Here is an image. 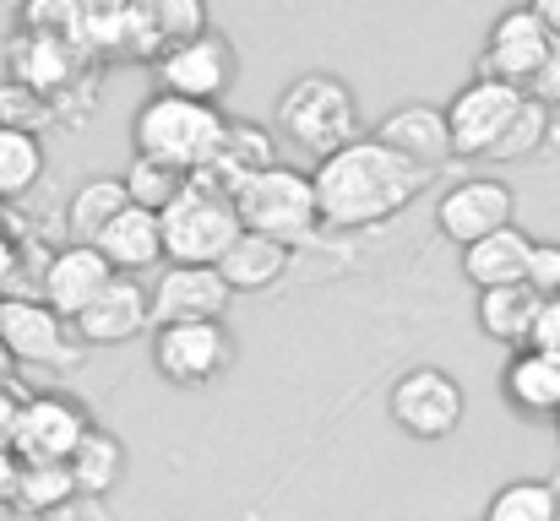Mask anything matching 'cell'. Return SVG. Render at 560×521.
Instances as JSON below:
<instances>
[{
  "label": "cell",
  "instance_id": "44dd1931",
  "mask_svg": "<svg viewBox=\"0 0 560 521\" xmlns=\"http://www.w3.org/2000/svg\"><path fill=\"white\" fill-rule=\"evenodd\" d=\"M267 169H278V142H272V131L256 126V120H229V131H223L212 164L196 174V179H207V185H218V190L234 196L245 179H256V174H267Z\"/></svg>",
  "mask_w": 560,
  "mask_h": 521
},
{
  "label": "cell",
  "instance_id": "e575fe53",
  "mask_svg": "<svg viewBox=\"0 0 560 521\" xmlns=\"http://www.w3.org/2000/svg\"><path fill=\"white\" fill-rule=\"evenodd\" d=\"M528 98H539L545 109H560V44L550 49V60H545V71L534 76V87H528Z\"/></svg>",
  "mask_w": 560,
  "mask_h": 521
},
{
  "label": "cell",
  "instance_id": "8992f818",
  "mask_svg": "<svg viewBox=\"0 0 560 521\" xmlns=\"http://www.w3.org/2000/svg\"><path fill=\"white\" fill-rule=\"evenodd\" d=\"M463 413H468V391L441 364H413V369H402L386 386V418L408 440H424V446L452 440L463 429Z\"/></svg>",
  "mask_w": 560,
  "mask_h": 521
},
{
  "label": "cell",
  "instance_id": "7402d4cb",
  "mask_svg": "<svg viewBox=\"0 0 560 521\" xmlns=\"http://www.w3.org/2000/svg\"><path fill=\"white\" fill-rule=\"evenodd\" d=\"M528 256H534V239L512 223V228H501V234H490V239H479V245L463 250V277H468L479 294H490V288H517V283L528 277Z\"/></svg>",
  "mask_w": 560,
  "mask_h": 521
},
{
  "label": "cell",
  "instance_id": "74e56055",
  "mask_svg": "<svg viewBox=\"0 0 560 521\" xmlns=\"http://www.w3.org/2000/svg\"><path fill=\"white\" fill-rule=\"evenodd\" d=\"M16 484H22V462L16 451H0V506H16Z\"/></svg>",
  "mask_w": 560,
  "mask_h": 521
},
{
  "label": "cell",
  "instance_id": "ba28073f",
  "mask_svg": "<svg viewBox=\"0 0 560 521\" xmlns=\"http://www.w3.org/2000/svg\"><path fill=\"white\" fill-rule=\"evenodd\" d=\"M93 418L82 413V402L60 396V391H38L22 402V418H16V462L22 467H71L77 446L88 440Z\"/></svg>",
  "mask_w": 560,
  "mask_h": 521
},
{
  "label": "cell",
  "instance_id": "d6986e66",
  "mask_svg": "<svg viewBox=\"0 0 560 521\" xmlns=\"http://www.w3.org/2000/svg\"><path fill=\"white\" fill-rule=\"evenodd\" d=\"M93 250L115 267V277H142V272H153L159 261H170V256H164V217H159V212H142V206H126V212L93 239Z\"/></svg>",
  "mask_w": 560,
  "mask_h": 521
},
{
  "label": "cell",
  "instance_id": "9c48e42d",
  "mask_svg": "<svg viewBox=\"0 0 560 521\" xmlns=\"http://www.w3.org/2000/svg\"><path fill=\"white\" fill-rule=\"evenodd\" d=\"M159 93H175V98H190V104H207V109H223L234 76H240V60H234V44L229 33L207 27L201 38H190L180 49H170L159 66Z\"/></svg>",
  "mask_w": 560,
  "mask_h": 521
},
{
  "label": "cell",
  "instance_id": "ac0fdd59",
  "mask_svg": "<svg viewBox=\"0 0 560 521\" xmlns=\"http://www.w3.org/2000/svg\"><path fill=\"white\" fill-rule=\"evenodd\" d=\"M109 283H115V267L93 245H60L49 256V267H44V305L60 321H77Z\"/></svg>",
  "mask_w": 560,
  "mask_h": 521
},
{
  "label": "cell",
  "instance_id": "2e32d148",
  "mask_svg": "<svg viewBox=\"0 0 560 521\" xmlns=\"http://www.w3.org/2000/svg\"><path fill=\"white\" fill-rule=\"evenodd\" d=\"M371 137L424 174L446 169L457 158L452 153V131H446V109H435V104H397V109H386L375 120Z\"/></svg>",
  "mask_w": 560,
  "mask_h": 521
},
{
  "label": "cell",
  "instance_id": "d6a6232c",
  "mask_svg": "<svg viewBox=\"0 0 560 521\" xmlns=\"http://www.w3.org/2000/svg\"><path fill=\"white\" fill-rule=\"evenodd\" d=\"M44 120H55V104L16 87V82H0V126L5 131H38Z\"/></svg>",
  "mask_w": 560,
  "mask_h": 521
},
{
  "label": "cell",
  "instance_id": "f35d334b",
  "mask_svg": "<svg viewBox=\"0 0 560 521\" xmlns=\"http://www.w3.org/2000/svg\"><path fill=\"white\" fill-rule=\"evenodd\" d=\"M534 11H539V22L550 27V38H556V44H560V0H539Z\"/></svg>",
  "mask_w": 560,
  "mask_h": 521
},
{
  "label": "cell",
  "instance_id": "e0dca14e",
  "mask_svg": "<svg viewBox=\"0 0 560 521\" xmlns=\"http://www.w3.org/2000/svg\"><path fill=\"white\" fill-rule=\"evenodd\" d=\"M82 71V49L66 44V38H49V33H33V27H16L11 33V49H5V76L38 98H55L71 87V76Z\"/></svg>",
  "mask_w": 560,
  "mask_h": 521
},
{
  "label": "cell",
  "instance_id": "4fadbf2b",
  "mask_svg": "<svg viewBox=\"0 0 560 521\" xmlns=\"http://www.w3.org/2000/svg\"><path fill=\"white\" fill-rule=\"evenodd\" d=\"M0 347L22 364L71 369L82 353L71 347V321H60L44 299H0Z\"/></svg>",
  "mask_w": 560,
  "mask_h": 521
},
{
  "label": "cell",
  "instance_id": "7a4b0ae2",
  "mask_svg": "<svg viewBox=\"0 0 560 521\" xmlns=\"http://www.w3.org/2000/svg\"><path fill=\"white\" fill-rule=\"evenodd\" d=\"M272 131H278L289 147H300V153H311L316 164H327L332 153H343V147H354V142L365 137V126H360V98H354V87H349L343 76H332V71H305V76H294V82L278 93V104H272Z\"/></svg>",
  "mask_w": 560,
  "mask_h": 521
},
{
  "label": "cell",
  "instance_id": "6da1fadb",
  "mask_svg": "<svg viewBox=\"0 0 560 521\" xmlns=\"http://www.w3.org/2000/svg\"><path fill=\"white\" fill-rule=\"evenodd\" d=\"M311 179H316L322 228H343V234L381 228V223L402 217L430 185V174L397 158L392 147H381L375 137H360L354 147L332 153L327 164H316Z\"/></svg>",
  "mask_w": 560,
  "mask_h": 521
},
{
  "label": "cell",
  "instance_id": "d4e9b609",
  "mask_svg": "<svg viewBox=\"0 0 560 521\" xmlns=\"http://www.w3.org/2000/svg\"><path fill=\"white\" fill-rule=\"evenodd\" d=\"M126 206H131V196H126V179H120V174H88V179L71 190V201H66L71 245H93Z\"/></svg>",
  "mask_w": 560,
  "mask_h": 521
},
{
  "label": "cell",
  "instance_id": "9a60e30c",
  "mask_svg": "<svg viewBox=\"0 0 560 521\" xmlns=\"http://www.w3.org/2000/svg\"><path fill=\"white\" fill-rule=\"evenodd\" d=\"M148 327H153V294L142 288V277H115V283L71 321V332H77L82 347L137 343Z\"/></svg>",
  "mask_w": 560,
  "mask_h": 521
},
{
  "label": "cell",
  "instance_id": "d590c367",
  "mask_svg": "<svg viewBox=\"0 0 560 521\" xmlns=\"http://www.w3.org/2000/svg\"><path fill=\"white\" fill-rule=\"evenodd\" d=\"M528 347H539V353L560 358V299L539 310V327H534V343H528Z\"/></svg>",
  "mask_w": 560,
  "mask_h": 521
},
{
  "label": "cell",
  "instance_id": "8fae6325",
  "mask_svg": "<svg viewBox=\"0 0 560 521\" xmlns=\"http://www.w3.org/2000/svg\"><path fill=\"white\" fill-rule=\"evenodd\" d=\"M528 93L506 87V82H490V76H474L457 87V98L446 104V131H452V153L457 158H490L495 142L506 137V126L517 120Z\"/></svg>",
  "mask_w": 560,
  "mask_h": 521
},
{
  "label": "cell",
  "instance_id": "f546056e",
  "mask_svg": "<svg viewBox=\"0 0 560 521\" xmlns=\"http://www.w3.org/2000/svg\"><path fill=\"white\" fill-rule=\"evenodd\" d=\"M550 131H556V109H545L539 98H523V109H517V120L506 126V137L495 142L490 164H523V158L545 153Z\"/></svg>",
  "mask_w": 560,
  "mask_h": 521
},
{
  "label": "cell",
  "instance_id": "5bb4252c",
  "mask_svg": "<svg viewBox=\"0 0 560 521\" xmlns=\"http://www.w3.org/2000/svg\"><path fill=\"white\" fill-rule=\"evenodd\" d=\"M153 294V332L159 327H196V321H223L234 294L218 267H164Z\"/></svg>",
  "mask_w": 560,
  "mask_h": 521
},
{
  "label": "cell",
  "instance_id": "ffe728a7",
  "mask_svg": "<svg viewBox=\"0 0 560 521\" xmlns=\"http://www.w3.org/2000/svg\"><path fill=\"white\" fill-rule=\"evenodd\" d=\"M501 396L517 418H534V424L560 418V358L539 353V347L512 353L501 369Z\"/></svg>",
  "mask_w": 560,
  "mask_h": 521
},
{
  "label": "cell",
  "instance_id": "4dcf8cb0",
  "mask_svg": "<svg viewBox=\"0 0 560 521\" xmlns=\"http://www.w3.org/2000/svg\"><path fill=\"white\" fill-rule=\"evenodd\" d=\"M148 27H153V44H159V60H164L170 49L201 38L212 22H207V5L201 0H153L148 5Z\"/></svg>",
  "mask_w": 560,
  "mask_h": 521
},
{
  "label": "cell",
  "instance_id": "836d02e7",
  "mask_svg": "<svg viewBox=\"0 0 560 521\" xmlns=\"http://www.w3.org/2000/svg\"><path fill=\"white\" fill-rule=\"evenodd\" d=\"M545 305L560 299V245L556 239H534V256H528V277H523Z\"/></svg>",
  "mask_w": 560,
  "mask_h": 521
},
{
  "label": "cell",
  "instance_id": "3957f363",
  "mask_svg": "<svg viewBox=\"0 0 560 521\" xmlns=\"http://www.w3.org/2000/svg\"><path fill=\"white\" fill-rule=\"evenodd\" d=\"M223 131H229L223 109L190 104V98H175V93H153L131 115V158H153L164 169H180L196 179L212 164Z\"/></svg>",
  "mask_w": 560,
  "mask_h": 521
},
{
  "label": "cell",
  "instance_id": "f1b7e54d",
  "mask_svg": "<svg viewBox=\"0 0 560 521\" xmlns=\"http://www.w3.org/2000/svg\"><path fill=\"white\" fill-rule=\"evenodd\" d=\"M126 179V196H131V206H142V212H170L180 196H186L190 174L180 169H164V164H153V158H131V169L120 174Z\"/></svg>",
  "mask_w": 560,
  "mask_h": 521
},
{
  "label": "cell",
  "instance_id": "277c9868",
  "mask_svg": "<svg viewBox=\"0 0 560 521\" xmlns=\"http://www.w3.org/2000/svg\"><path fill=\"white\" fill-rule=\"evenodd\" d=\"M234 212H240V228L245 234H267L278 245H305L322 234V206H316V179L289 164L256 174L234 190Z\"/></svg>",
  "mask_w": 560,
  "mask_h": 521
},
{
  "label": "cell",
  "instance_id": "7c38bea8",
  "mask_svg": "<svg viewBox=\"0 0 560 521\" xmlns=\"http://www.w3.org/2000/svg\"><path fill=\"white\" fill-rule=\"evenodd\" d=\"M517 223V190L495 174H474V179H457L441 201H435V228L441 239H452L457 250L501 234Z\"/></svg>",
  "mask_w": 560,
  "mask_h": 521
},
{
  "label": "cell",
  "instance_id": "5b68a950",
  "mask_svg": "<svg viewBox=\"0 0 560 521\" xmlns=\"http://www.w3.org/2000/svg\"><path fill=\"white\" fill-rule=\"evenodd\" d=\"M240 234L245 228H240L234 196L207 185V179H190L186 196L164 212V256H170V267H218Z\"/></svg>",
  "mask_w": 560,
  "mask_h": 521
},
{
  "label": "cell",
  "instance_id": "83f0119b",
  "mask_svg": "<svg viewBox=\"0 0 560 521\" xmlns=\"http://www.w3.org/2000/svg\"><path fill=\"white\" fill-rule=\"evenodd\" d=\"M479 521H560V484L550 478H512L485 500Z\"/></svg>",
  "mask_w": 560,
  "mask_h": 521
},
{
  "label": "cell",
  "instance_id": "1f68e13d",
  "mask_svg": "<svg viewBox=\"0 0 560 521\" xmlns=\"http://www.w3.org/2000/svg\"><path fill=\"white\" fill-rule=\"evenodd\" d=\"M77 500V478L71 467H22V484H16V511L27 517H55Z\"/></svg>",
  "mask_w": 560,
  "mask_h": 521
},
{
  "label": "cell",
  "instance_id": "cb8c5ba5",
  "mask_svg": "<svg viewBox=\"0 0 560 521\" xmlns=\"http://www.w3.org/2000/svg\"><path fill=\"white\" fill-rule=\"evenodd\" d=\"M539 310H545V299H539L528 283H517V288H490V294H479V305H474L479 332H485L490 343L512 347V353H523V347L534 343Z\"/></svg>",
  "mask_w": 560,
  "mask_h": 521
},
{
  "label": "cell",
  "instance_id": "8d00e7d4",
  "mask_svg": "<svg viewBox=\"0 0 560 521\" xmlns=\"http://www.w3.org/2000/svg\"><path fill=\"white\" fill-rule=\"evenodd\" d=\"M16 418H22V396H11V386H0V451L16 446Z\"/></svg>",
  "mask_w": 560,
  "mask_h": 521
},
{
  "label": "cell",
  "instance_id": "52a82bcc",
  "mask_svg": "<svg viewBox=\"0 0 560 521\" xmlns=\"http://www.w3.org/2000/svg\"><path fill=\"white\" fill-rule=\"evenodd\" d=\"M153 369L159 380L201 391L234 369V332L223 321H196V327H159L153 332Z\"/></svg>",
  "mask_w": 560,
  "mask_h": 521
},
{
  "label": "cell",
  "instance_id": "484cf974",
  "mask_svg": "<svg viewBox=\"0 0 560 521\" xmlns=\"http://www.w3.org/2000/svg\"><path fill=\"white\" fill-rule=\"evenodd\" d=\"M126 462H131L126 440H120L115 429L93 424V429H88V440H82V446H77V457H71L77 495H88V500H104V495H115V489H120V478H126Z\"/></svg>",
  "mask_w": 560,
  "mask_h": 521
},
{
  "label": "cell",
  "instance_id": "30bf717a",
  "mask_svg": "<svg viewBox=\"0 0 560 521\" xmlns=\"http://www.w3.org/2000/svg\"><path fill=\"white\" fill-rule=\"evenodd\" d=\"M550 49H556V38H550V27L539 22L534 5L501 11L495 27L485 33V49H479V71L474 76H490V82H506V87L528 93L534 76L545 71Z\"/></svg>",
  "mask_w": 560,
  "mask_h": 521
},
{
  "label": "cell",
  "instance_id": "4316f807",
  "mask_svg": "<svg viewBox=\"0 0 560 521\" xmlns=\"http://www.w3.org/2000/svg\"><path fill=\"white\" fill-rule=\"evenodd\" d=\"M44 164H49V153H44L38 131H5L0 126V201L33 196L38 179H44Z\"/></svg>",
  "mask_w": 560,
  "mask_h": 521
},
{
  "label": "cell",
  "instance_id": "603a6c76",
  "mask_svg": "<svg viewBox=\"0 0 560 521\" xmlns=\"http://www.w3.org/2000/svg\"><path fill=\"white\" fill-rule=\"evenodd\" d=\"M289 267H294V250L267 239V234H240L229 245V256L218 261L229 294H267V288H278L289 277Z\"/></svg>",
  "mask_w": 560,
  "mask_h": 521
}]
</instances>
